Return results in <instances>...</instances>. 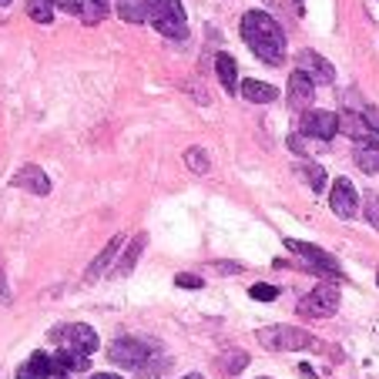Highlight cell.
<instances>
[{"label":"cell","mask_w":379,"mask_h":379,"mask_svg":"<svg viewBox=\"0 0 379 379\" xmlns=\"http://www.w3.org/2000/svg\"><path fill=\"white\" fill-rule=\"evenodd\" d=\"M145 245H148V235H138V239L128 245V252H125V259H121V266H118V276H128L131 268L138 266V259H141V252H145Z\"/></svg>","instance_id":"20"},{"label":"cell","mask_w":379,"mask_h":379,"mask_svg":"<svg viewBox=\"0 0 379 379\" xmlns=\"http://www.w3.org/2000/svg\"><path fill=\"white\" fill-rule=\"evenodd\" d=\"M148 0H118V13H121V21L128 24H145L148 21Z\"/></svg>","instance_id":"18"},{"label":"cell","mask_w":379,"mask_h":379,"mask_svg":"<svg viewBox=\"0 0 379 379\" xmlns=\"http://www.w3.org/2000/svg\"><path fill=\"white\" fill-rule=\"evenodd\" d=\"M175 285H181V289H202L205 282L198 276H188V272H181V276H175Z\"/></svg>","instance_id":"29"},{"label":"cell","mask_w":379,"mask_h":379,"mask_svg":"<svg viewBox=\"0 0 379 379\" xmlns=\"http://www.w3.org/2000/svg\"><path fill=\"white\" fill-rule=\"evenodd\" d=\"M148 21L154 24V30L162 38H188V21H185V7L181 0H148Z\"/></svg>","instance_id":"2"},{"label":"cell","mask_w":379,"mask_h":379,"mask_svg":"<svg viewBox=\"0 0 379 379\" xmlns=\"http://www.w3.org/2000/svg\"><path fill=\"white\" fill-rule=\"evenodd\" d=\"M218 366L225 369L228 376H235V373H242V369L249 366V356L245 353H225L222 359H218Z\"/></svg>","instance_id":"25"},{"label":"cell","mask_w":379,"mask_h":379,"mask_svg":"<svg viewBox=\"0 0 379 379\" xmlns=\"http://www.w3.org/2000/svg\"><path fill=\"white\" fill-rule=\"evenodd\" d=\"M7 4H11V0H0V7H7Z\"/></svg>","instance_id":"36"},{"label":"cell","mask_w":379,"mask_h":379,"mask_svg":"<svg viewBox=\"0 0 379 379\" xmlns=\"http://www.w3.org/2000/svg\"><path fill=\"white\" fill-rule=\"evenodd\" d=\"M363 118H366V125L373 128V135H376V141H379V111H376V108H366V111H363Z\"/></svg>","instance_id":"31"},{"label":"cell","mask_w":379,"mask_h":379,"mask_svg":"<svg viewBox=\"0 0 379 379\" xmlns=\"http://www.w3.org/2000/svg\"><path fill=\"white\" fill-rule=\"evenodd\" d=\"M339 128H346V135H353L356 145H379L376 135H373V128L366 125V118H359V114H346V118H339Z\"/></svg>","instance_id":"15"},{"label":"cell","mask_w":379,"mask_h":379,"mask_svg":"<svg viewBox=\"0 0 379 379\" xmlns=\"http://www.w3.org/2000/svg\"><path fill=\"white\" fill-rule=\"evenodd\" d=\"M356 164H359V171L376 175L379 171V145H356Z\"/></svg>","instance_id":"19"},{"label":"cell","mask_w":379,"mask_h":379,"mask_svg":"<svg viewBox=\"0 0 379 379\" xmlns=\"http://www.w3.org/2000/svg\"><path fill=\"white\" fill-rule=\"evenodd\" d=\"M285 249L299 255V259L305 262V268H309V272H316V276H332V278L342 276L339 262H336V259H332L329 252H322V249H316V245H309V242L285 239Z\"/></svg>","instance_id":"4"},{"label":"cell","mask_w":379,"mask_h":379,"mask_svg":"<svg viewBox=\"0 0 379 379\" xmlns=\"http://www.w3.org/2000/svg\"><path fill=\"white\" fill-rule=\"evenodd\" d=\"M366 222L379 232V198L376 195H366Z\"/></svg>","instance_id":"28"},{"label":"cell","mask_w":379,"mask_h":379,"mask_svg":"<svg viewBox=\"0 0 379 379\" xmlns=\"http://www.w3.org/2000/svg\"><path fill=\"white\" fill-rule=\"evenodd\" d=\"M0 302H11V289H7V276H4V266H0Z\"/></svg>","instance_id":"33"},{"label":"cell","mask_w":379,"mask_h":379,"mask_svg":"<svg viewBox=\"0 0 379 379\" xmlns=\"http://www.w3.org/2000/svg\"><path fill=\"white\" fill-rule=\"evenodd\" d=\"M108 359L118 363V366H125V369H145L148 359H152V349H148V342L135 339V336H121V339L111 342Z\"/></svg>","instance_id":"6"},{"label":"cell","mask_w":379,"mask_h":379,"mask_svg":"<svg viewBox=\"0 0 379 379\" xmlns=\"http://www.w3.org/2000/svg\"><path fill=\"white\" fill-rule=\"evenodd\" d=\"M121 245H125V235H114V239L104 245L101 252H98V259H94V262L88 266V276H84V278H88V282H98V278L108 272V266L114 262V255H118V249H121Z\"/></svg>","instance_id":"13"},{"label":"cell","mask_w":379,"mask_h":379,"mask_svg":"<svg viewBox=\"0 0 379 379\" xmlns=\"http://www.w3.org/2000/svg\"><path fill=\"white\" fill-rule=\"evenodd\" d=\"M27 17L38 24H51L54 21V0H27Z\"/></svg>","instance_id":"22"},{"label":"cell","mask_w":379,"mask_h":379,"mask_svg":"<svg viewBox=\"0 0 379 379\" xmlns=\"http://www.w3.org/2000/svg\"><path fill=\"white\" fill-rule=\"evenodd\" d=\"M57 346L67 349V353H81V356H91L98 349V332L84 322H74V326H61L57 332H51Z\"/></svg>","instance_id":"7"},{"label":"cell","mask_w":379,"mask_h":379,"mask_svg":"<svg viewBox=\"0 0 379 379\" xmlns=\"http://www.w3.org/2000/svg\"><path fill=\"white\" fill-rule=\"evenodd\" d=\"M185 164H188L195 175H205V171H208V154H205L202 148H188V152H185Z\"/></svg>","instance_id":"26"},{"label":"cell","mask_w":379,"mask_h":379,"mask_svg":"<svg viewBox=\"0 0 379 379\" xmlns=\"http://www.w3.org/2000/svg\"><path fill=\"white\" fill-rule=\"evenodd\" d=\"M329 205L339 218H353L356 208H359V195H356V185L349 178H336V185L329 191Z\"/></svg>","instance_id":"9"},{"label":"cell","mask_w":379,"mask_h":379,"mask_svg":"<svg viewBox=\"0 0 379 379\" xmlns=\"http://www.w3.org/2000/svg\"><path fill=\"white\" fill-rule=\"evenodd\" d=\"M185 379H205V376H202V373H191V376H185Z\"/></svg>","instance_id":"35"},{"label":"cell","mask_w":379,"mask_h":379,"mask_svg":"<svg viewBox=\"0 0 379 379\" xmlns=\"http://www.w3.org/2000/svg\"><path fill=\"white\" fill-rule=\"evenodd\" d=\"M51 369H54V356L34 353L24 366L17 369V379H47V376H51Z\"/></svg>","instance_id":"14"},{"label":"cell","mask_w":379,"mask_h":379,"mask_svg":"<svg viewBox=\"0 0 379 379\" xmlns=\"http://www.w3.org/2000/svg\"><path fill=\"white\" fill-rule=\"evenodd\" d=\"M299 135L316 141H332L339 135V114L332 111H305L299 121Z\"/></svg>","instance_id":"8"},{"label":"cell","mask_w":379,"mask_h":379,"mask_svg":"<svg viewBox=\"0 0 379 379\" xmlns=\"http://www.w3.org/2000/svg\"><path fill=\"white\" fill-rule=\"evenodd\" d=\"M255 339L262 342L266 349H276V353H295V349H319V342L305 332V329L295 326H268L259 329Z\"/></svg>","instance_id":"3"},{"label":"cell","mask_w":379,"mask_h":379,"mask_svg":"<svg viewBox=\"0 0 379 379\" xmlns=\"http://www.w3.org/2000/svg\"><path fill=\"white\" fill-rule=\"evenodd\" d=\"M299 71H305V74L312 77L316 84H332L336 81V71H332V64L322 57V54H316V51H299Z\"/></svg>","instance_id":"10"},{"label":"cell","mask_w":379,"mask_h":379,"mask_svg":"<svg viewBox=\"0 0 379 379\" xmlns=\"http://www.w3.org/2000/svg\"><path fill=\"white\" fill-rule=\"evenodd\" d=\"M57 7H64L67 13H77L81 17V11H84V0H54Z\"/></svg>","instance_id":"30"},{"label":"cell","mask_w":379,"mask_h":379,"mask_svg":"<svg viewBox=\"0 0 379 379\" xmlns=\"http://www.w3.org/2000/svg\"><path fill=\"white\" fill-rule=\"evenodd\" d=\"M299 175L309 181V188H312V191H322V188H326V181H329L326 171H322L319 164H312V162H302V164H299Z\"/></svg>","instance_id":"23"},{"label":"cell","mask_w":379,"mask_h":379,"mask_svg":"<svg viewBox=\"0 0 379 379\" xmlns=\"http://www.w3.org/2000/svg\"><path fill=\"white\" fill-rule=\"evenodd\" d=\"M312 98H316V81L305 74V71H299V67H295V74L289 77V104L302 111V108H309V104H312Z\"/></svg>","instance_id":"11"},{"label":"cell","mask_w":379,"mask_h":379,"mask_svg":"<svg viewBox=\"0 0 379 379\" xmlns=\"http://www.w3.org/2000/svg\"><path fill=\"white\" fill-rule=\"evenodd\" d=\"M54 359H57V363H61L67 373H88V369H91V359H88V356H81V353L57 349V353H54Z\"/></svg>","instance_id":"21"},{"label":"cell","mask_w":379,"mask_h":379,"mask_svg":"<svg viewBox=\"0 0 379 379\" xmlns=\"http://www.w3.org/2000/svg\"><path fill=\"white\" fill-rule=\"evenodd\" d=\"M13 188H27L30 195H47V191H51V178L44 175L38 164H24V168L13 175Z\"/></svg>","instance_id":"12"},{"label":"cell","mask_w":379,"mask_h":379,"mask_svg":"<svg viewBox=\"0 0 379 379\" xmlns=\"http://www.w3.org/2000/svg\"><path fill=\"white\" fill-rule=\"evenodd\" d=\"M249 295H252L255 302H272V299H278V289H276V285L259 282V285H252V289H249Z\"/></svg>","instance_id":"27"},{"label":"cell","mask_w":379,"mask_h":379,"mask_svg":"<svg viewBox=\"0 0 379 379\" xmlns=\"http://www.w3.org/2000/svg\"><path fill=\"white\" fill-rule=\"evenodd\" d=\"M104 13H108V0H84V11H81V21L84 24H98Z\"/></svg>","instance_id":"24"},{"label":"cell","mask_w":379,"mask_h":379,"mask_svg":"<svg viewBox=\"0 0 379 379\" xmlns=\"http://www.w3.org/2000/svg\"><path fill=\"white\" fill-rule=\"evenodd\" d=\"M289 148L292 152H299V154H305V138L302 135H289Z\"/></svg>","instance_id":"32"},{"label":"cell","mask_w":379,"mask_h":379,"mask_svg":"<svg viewBox=\"0 0 379 379\" xmlns=\"http://www.w3.org/2000/svg\"><path fill=\"white\" fill-rule=\"evenodd\" d=\"M336 309H339V289H336V282H319L316 289L302 295V302H299V312L302 316H312V319H326V316H336Z\"/></svg>","instance_id":"5"},{"label":"cell","mask_w":379,"mask_h":379,"mask_svg":"<svg viewBox=\"0 0 379 379\" xmlns=\"http://www.w3.org/2000/svg\"><path fill=\"white\" fill-rule=\"evenodd\" d=\"M239 94L252 104H272L276 101V88H272V84H262V81H252V77L239 84Z\"/></svg>","instance_id":"16"},{"label":"cell","mask_w":379,"mask_h":379,"mask_svg":"<svg viewBox=\"0 0 379 379\" xmlns=\"http://www.w3.org/2000/svg\"><path fill=\"white\" fill-rule=\"evenodd\" d=\"M94 379H121V376H111V373H101V376H94Z\"/></svg>","instance_id":"34"},{"label":"cell","mask_w":379,"mask_h":379,"mask_svg":"<svg viewBox=\"0 0 379 379\" xmlns=\"http://www.w3.org/2000/svg\"><path fill=\"white\" fill-rule=\"evenodd\" d=\"M295 4H299V13H302V0H295Z\"/></svg>","instance_id":"37"},{"label":"cell","mask_w":379,"mask_h":379,"mask_svg":"<svg viewBox=\"0 0 379 379\" xmlns=\"http://www.w3.org/2000/svg\"><path fill=\"white\" fill-rule=\"evenodd\" d=\"M242 38H245L249 51L262 64L285 61V34L266 11H249L242 17Z\"/></svg>","instance_id":"1"},{"label":"cell","mask_w":379,"mask_h":379,"mask_svg":"<svg viewBox=\"0 0 379 379\" xmlns=\"http://www.w3.org/2000/svg\"><path fill=\"white\" fill-rule=\"evenodd\" d=\"M215 71H218L222 88L232 91V94H239V67H235V57H232V54H218V57H215Z\"/></svg>","instance_id":"17"}]
</instances>
